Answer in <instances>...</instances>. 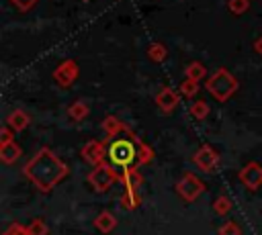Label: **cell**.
<instances>
[{
    "label": "cell",
    "mask_w": 262,
    "mask_h": 235,
    "mask_svg": "<svg viewBox=\"0 0 262 235\" xmlns=\"http://www.w3.org/2000/svg\"><path fill=\"white\" fill-rule=\"evenodd\" d=\"M235 80L225 72V69H221V72H217L209 82H207V88H209V92L215 96V98H219V100H227V96L235 90Z\"/></svg>",
    "instance_id": "3957f363"
},
{
    "label": "cell",
    "mask_w": 262,
    "mask_h": 235,
    "mask_svg": "<svg viewBox=\"0 0 262 235\" xmlns=\"http://www.w3.org/2000/svg\"><path fill=\"white\" fill-rule=\"evenodd\" d=\"M27 123H29V119H27V114H25L23 110H14V112H10V116H8V125L14 127V129H23Z\"/></svg>",
    "instance_id": "7c38bea8"
},
{
    "label": "cell",
    "mask_w": 262,
    "mask_h": 235,
    "mask_svg": "<svg viewBox=\"0 0 262 235\" xmlns=\"http://www.w3.org/2000/svg\"><path fill=\"white\" fill-rule=\"evenodd\" d=\"M139 151H141V143H137L133 137H119L111 141V145L106 147L111 163L121 172L135 170V166L139 163Z\"/></svg>",
    "instance_id": "7a4b0ae2"
},
{
    "label": "cell",
    "mask_w": 262,
    "mask_h": 235,
    "mask_svg": "<svg viewBox=\"0 0 262 235\" xmlns=\"http://www.w3.org/2000/svg\"><path fill=\"white\" fill-rule=\"evenodd\" d=\"M239 180L244 182V186L248 188H258L262 184V168L258 163H248L242 172H239Z\"/></svg>",
    "instance_id": "8992f818"
},
{
    "label": "cell",
    "mask_w": 262,
    "mask_h": 235,
    "mask_svg": "<svg viewBox=\"0 0 262 235\" xmlns=\"http://www.w3.org/2000/svg\"><path fill=\"white\" fill-rule=\"evenodd\" d=\"M76 74H78L76 63H74V61H66V63H61V65L55 69V80H57L59 84L68 86V84L76 78Z\"/></svg>",
    "instance_id": "52a82bcc"
},
{
    "label": "cell",
    "mask_w": 262,
    "mask_h": 235,
    "mask_svg": "<svg viewBox=\"0 0 262 235\" xmlns=\"http://www.w3.org/2000/svg\"><path fill=\"white\" fill-rule=\"evenodd\" d=\"M86 114H88V106H86L84 102H76V104L70 108V116L76 119V121L82 119V116H86Z\"/></svg>",
    "instance_id": "5bb4252c"
},
{
    "label": "cell",
    "mask_w": 262,
    "mask_h": 235,
    "mask_svg": "<svg viewBox=\"0 0 262 235\" xmlns=\"http://www.w3.org/2000/svg\"><path fill=\"white\" fill-rule=\"evenodd\" d=\"M151 159V149L149 147H145L143 143H141V151H139V163H147Z\"/></svg>",
    "instance_id": "44dd1931"
},
{
    "label": "cell",
    "mask_w": 262,
    "mask_h": 235,
    "mask_svg": "<svg viewBox=\"0 0 262 235\" xmlns=\"http://www.w3.org/2000/svg\"><path fill=\"white\" fill-rule=\"evenodd\" d=\"M227 206H229V200H227L225 196H219V198H217V210H219V213H225Z\"/></svg>",
    "instance_id": "603a6c76"
},
{
    "label": "cell",
    "mask_w": 262,
    "mask_h": 235,
    "mask_svg": "<svg viewBox=\"0 0 262 235\" xmlns=\"http://www.w3.org/2000/svg\"><path fill=\"white\" fill-rule=\"evenodd\" d=\"M10 2H12L16 8H20V10H29L31 6H35L37 0H10Z\"/></svg>",
    "instance_id": "7402d4cb"
},
{
    "label": "cell",
    "mask_w": 262,
    "mask_h": 235,
    "mask_svg": "<svg viewBox=\"0 0 262 235\" xmlns=\"http://www.w3.org/2000/svg\"><path fill=\"white\" fill-rule=\"evenodd\" d=\"M180 90H182V94H186V96H192L194 92H196V80H186L182 86H180Z\"/></svg>",
    "instance_id": "ac0fdd59"
},
{
    "label": "cell",
    "mask_w": 262,
    "mask_h": 235,
    "mask_svg": "<svg viewBox=\"0 0 262 235\" xmlns=\"http://www.w3.org/2000/svg\"><path fill=\"white\" fill-rule=\"evenodd\" d=\"M248 6H250V2H248V0H229V10H231V12H235V14L246 12V10H248Z\"/></svg>",
    "instance_id": "9a60e30c"
},
{
    "label": "cell",
    "mask_w": 262,
    "mask_h": 235,
    "mask_svg": "<svg viewBox=\"0 0 262 235\" xmlns=\"http://www.w3.org/2000/svg\"><path fill=\"white\" fill-rule=\"evenodd\" d=\"M203 182L201 180H196L192 174H186L184 178H182V182H178V192H180V196L184 198V200H192L196 194H201L203 192Z\"/></svg>",
    "instance_id": "5b68a950"
},
{
    "label": "cell",
    "mask_w": 262,
    "mask_h": 235,
    "mask_svg": "<svg viewBox=\"0 0 262 235\" xmlns=\"http://www.w3.org/2000/svg\"><path fill=\"white\" fill-rule=\"evenodd\" d=\"M190 114L196 116V119H203V116L207 114V106H205V102H196V104H192V106H190Z\"/></svg>",
    "instance_id": "d6986e66"
},
{
    "label": "cell",
    "mask_w": 262,
    "mask_h": 235,
    "mask_svg": "<svg viewBox=\"0 0 262 235\" xmlns=\"http://www.w3.org/2000/svg\"><path fill=\"white\" fill-rule=\"evenodd\" d=\"M25 174L41 188V190H49L63 174H66V168L57 161V157L49 151V149H41V153L37 157H33L27 168H25Z\"/></svg>",
    "instance_id": "6da1fadb"
},
{
    "label": "cell",
    "mask_w": 262,
    "mask_h": 235,
    "mask_svg": "<svg viewBox=\"0 0 262 235\" xmlns=\"http://www.w3.org/2000/svg\"><path fill=\"white\" fill-rule=\"evenodd\" d=\"M256 49H258V51H260V55H262V37L256 41Z\"/></svg>",
    "instance_id": "cb8c5ba5"
},
{
    "label": "cell",
    "mask_w": 262,
    "mask_h": 235,
    "mask_svg": "<svg viewBox=\"0 0 262 235\" xmlns=\"http://www.w3.org/2000/svg\"><path fill=\"white\" fill-rule=\"evenodd\" d=\"M149 57L156 59V61H160V59L166 57V49H164L162 45H151V47H149Z\"/></svg>",
    "instance_id": "e0dca14e"
},
{
    "label": "cell",
    "mask_w": 262,
    "mask_h": 235,
    "mask_svg": "<svg viewBox=\"0 0 262 235\" xmlns=\"http://www.w3.org/2000/svg\"><path fill=\"white\" fill-rule=\"evenodd\" d=\"M88 180L92 182V186L96 188V190H108L111 188V184H115V180H117V174L113 172V168H108V166H104V163H98L96 168H94V172L88 176Z\"/></svg>",
    "instance_id": "277c9868"
},
{
    "label": "cell",
    "mask_w": 262,
    "mask_h": 235,
    "mask_svg": "<svg viewBox=\"0 0 262 235\" xmlns=\"http://www.w3.org/2000/svg\"><path fill=\"white\" fill-rule=\"evenodd\" d=\"M121 129H125L115 116H106V121H104V131H106V135L108 137H113V135H117Z\"/></svg>",
    "instance_id": "4fadbf2b"
},
{
    "label": "cell",
    "mask_w": 262,
    "mask_h": 235,
    "mask_svg": "<svg viewBox=\"0 0 262 235\" xmlns=\"http://www.w3.org/2000/svg\"><path fill=\"white\" fill-rule=\"evenodd\" d=\"M82 155H84V159H88L90 163L98 166V163H100V157H102V145H100L98 141H90V143H86V147L82 149Z\"/></svg>",
    "instance_id": "9c48e42d"
},
{
    "label": "cell",
    "mask_w": 262,
    "mask_h": 235,
    "mask_svg": "<svg viewBox=\"0 0 262 235\" xmlns=\"http://www.w3.org/2000/svg\"><path fill=\"white\" fill-rule=\"evenodd\" d=\"M156 102H158V106L160 108H164V110H172L174 108V104L178 102V98H176V94L172 92V90H162L160 94H158V98H156Z\"/></svg>",
    "instance_id": "30bf717a"
},
{
    "label": "cell",
    "mask_w": 262,
    "mask_h": 235,
    "mask_svg": "<svg viewBox=\"0 0 262 235\" xmlns=\"http://www.w3.org/2000/svg\"><path fill=\"white\" fill-rule=\"evenodd\" d=\"M205 76V67L201 65V63H190L188 65V78L190 80H199V78H203Z\"/></svg>",
    "instance_id": "2e32d148"
},
{
    "label": "cell",
    "mask_w": 262,
    "mask_h": 235,
    "mask_svg": "<svg viewBox=\"0 0 262 235\" xmlns=\"http://www.w3.org/2000/svg\"><path fill=\"white\" fill-rule=\"evenodd\" d=\"M18 155H20V147H18L16 143H4V145H2V159H4L6 163L14 161Z\"/></svg>",
    "instance_id": "8fae6325"
},
{
    "label": "cell",
    "mask_w": 262,
    "mask_h": 235,
    "mask_svg": "<svg viewBox=\"0 0 262 235\" xmlns=\"http://www.w3.org/2000/svg\"><path fill=\"white\" fill-rule=\"evenodd\" d=\"M96 225L102 227L104 231H108V229L113 227V219H111V215H108V213H102V215L96 219Z\"/></svg>",
    "instance_id": "ffe728a7"
},
{
    "label": "cell",
    "mask_w": 262,
    "mask_h": 235,
    "mask_svg": "<svg viewBox=\"0 0 262 235\" xmlns=\"http://www.w3.org/2000/svg\"><path fill=\"white\" fill-rule=\"evenodd\" d=\"M194 161H196V166H199L203 172H209V170L215 166V161H217V153H215L213 149H209V147H203V149L194 155Z\"/></svg>",
    "instance_id": "ba28073f"
}]
</instances>
